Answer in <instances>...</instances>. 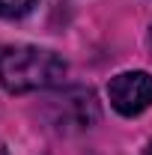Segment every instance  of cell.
<instances>
[{
  "label": "cell",
  "mask_w": 152,
  "mask_h": 155,
  "mask_svg": "<svg viewBox=\"0 0 152 155\" xmlns=\"http://www.w3.org/2000/svg\"><path fill=\"white\" fill-rule=\"evenodd\" d=\"M69 72L66 60L39 45H3L0 48V87L6 93H36L60 87Z\"/></svg>",
  "instance_id": "obj_1"
},
{
  "label": "cell",
  "mask_w": 152,
  "mask_h": 155,
  "mask_svg": "<svg viewBox=\"0 0 152 155\" xmlns=\"http://www.w3.org/2000/svg\"><path fill=\"white\" fill-rule=\"evenodd\" d=\"M107 98L116 114L137 116L152 104V75L149 72H119L107 84Z\"/></svg>",
  "instance_id": "obj_2"
},
{
  "label": "cell",
  "mask_w": 152,
  "mask_h": 155,
  "mask_svg": "<svg viewBox=\"0 0 152 155\" xmlns=\"http://www.w3.org/2000/svg\"><path fill=\"white\" fill-rule=\"evenodd\" d=\"M51 122L69 131V128H90L95 119H98V104H95V96L90 90H66L63 96L51 98Z\"/></svg>",
  "instance_id": "obj_3"
},
{
  "label": "cell",
  "mask_w": 152,
  "mask_h": 155,
  "mask_svg": "<svg viewBox=\"0 0 152 155\" xmlns=\"http://www.w3.org/2000/svg\"><path fill=\"white\" fill-rule=\"evenodd\" d=\"M36 6V0H0V18H21Z\"/></svg>",
  "instance_id": "obj_4"
},
{
  "label": "cell",
  "mask_w": 152,
  "mask_h": 155,
  "mask_svg": "<svg viewBox=\"0 0 152 155\" xmlns=\"http://www.w3.org/2000/svg\"><path fill=\"white\" fill-rule=\"evenodd\" d=\"M143 155H152V140H149V146H146V152H143Z\"/></svg>",
  "instance_id": "obj_5"
},
{
  "label": "cell",
  "mask_w": 152,
  "mask_h": 155,
  "mask_svg": "<svg viewBox=\"0 0 152 155\" xmlns=\"http://www.w3.org/2000/svg\"><path fill=\"white\" fill-rule=\"evenodd\" d=\"M0 155H9V152H6V146H3V143H0Z\"/></svg>",
  "instance_id": "obj_6"
}]
</instances>
